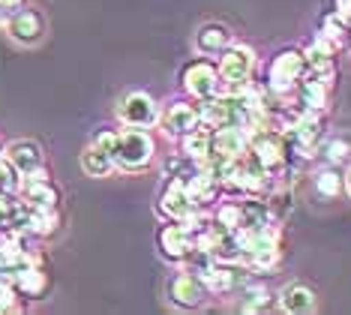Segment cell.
Returning a JSON list of instances; mask_svg holds the SVG:
<instances>
[{"label":"cell","instance_id":"6da1fadb","mask_svg":"<svg viewBox=\"0 0 351 315\" xmlns=\"http://www.w3.org/2000/svg\"><path fill=\"white\" fill-rule=\"evenodd\" d=\"M154 159V139L141 126H130L117 132V150H114V165L123 172H141Z\"/></svg>","mask_w":351,"mask_h":315},{"label":"cell","instance_id":"7a4b0ae2","mask_svg":"<svg viewBox=\"0 0 351 315\" xmlns=\"http://www.w3.org/2000/svg\"><path fill=\"white\" fill-rule=\"evenodd\" d=\"M19 198L25 201L27 207H34V210H58L60 189L49 180V172H45V168H39V172L21 177Z\"/></svg>","mask_w":351,"mask_h":315},{"label":"cell","instance_id":"3957f363","mask_svg":"<svg viewBox=\"0 0 351 315\" xmlns=\"http://www.w3.org/2000/svg\"><path fill=\"white\" fill-rule=\"evenodd\" d=\"M309 72L306 67V58H303V51H279L276 60L270 63V87H274L276 93H289L291 87L300 84V78Z\"/></svg>","mask_w":351,"mask_h":315},{"label":"cell","instance_id":"277c9868","mask_svg":"<svg viewBox=\"0 0 351 315\" xmlns=\"http://www.w3.org/2000/svg\"><path fill=\"white\" fill-rule=\"evenodd\" d=\"M250 150L267 172H274V168H279L285 163V139L279 132H274V129H267V126L255 129V132L250 135Z\"/></svg>","mask_w":351,"mask_h":315},{"label":"cell","instance_id":"5b68a950","mask_svg":"<svg viewBox=\"0 0 351 315\" xmlns=\"http://www.w3.org/2000/svg\"><path fill=\"white\" fill-rule=\"evenodd\" d=\"M255 69V54L246 45H231L222 51L219 60V78L228 84H246Z\"/></svg>","mask_w":351,"mask_h":315},{"label":"cell","instance_id":"8992f818","mask_svg":"<svg viewBox=\"0 0 351 315\" xmlns=\"http://www.w3.org/2000/svg\"><path fill=\"white\" fill-rule=\"evenodd\" d=\"M117 115H121L123 124L130 126H154L159 120V111H156V102L150 100L147 93H126L121 105H117Z\"/></svg>","mask_w":351,"mask_h":315},{"label":"cell","instance_id":"52a82bcc","mask_svg":"<svg viewBox=\"0 0 351 315\" xmlns=\"http://www.w3.org/2000/svg\"><path fill=\"white\" fill-rule=\"evenodd\" d=\"M159 253H162L169 261H186L189 253H193V234L183 222H169L159 229Z\"/></svg>","mask_w":351,"mask_h":315},{"label":"cell","instance_id":"ba28073f","mask_svg":"<svg viewBox=\"0 0 351 315\" xmlns=\"http://www.w3.org/2000/svg\"><path fill=\"white\" fill-rule=\"evenodd\" d=\"M3 156L10 159L12 168L21 177H27V174L39 172V168H45V153H43V148H39L36 141H30V139L10 141V144H6V150H3Z\"/></svg>","mask_w":351,"mask_h":315},{"label":"cell","instance_id":"9c48e42d","mask_svg":"<svg viewBox=\"0 0 351 315\" xmlns=\"http://www.w3.org/2000/svg\"><path fill=\"white\" fill-rule=\"evenodd\" d=\"M183 84L195 100H207V96L219 93V69L207 60H195L183 69Z\"/></svg>","mask_w":351,"mask_h":315},{"label":"cell","instance_id":"30bf717a","mask_svg":"<svg viewBox=\"0 0 351 315\" xmlns=\"http://www.w3.org/2000/svg\"><path fill=\"white\" fill-rule=\"evenodd\" d=\"M159 124H162L165 135H171V139H183V135H189L198 124H202V111H198V105L174 102V105L165 108V115L159 117Z\"/></svg>","mask_w":351,"mask_h":315},{"label":"cell","instance_id":"8fae6325","mask_svg":"<svg viewBox=\"0 0 351 315\" xmlns=\"http://www.w3.org/2000/svg\"><path fill=\"white\" fill-rule=\"evenodd\" d=\"M6 34L21 45H36L39 39L45 36V21L36 10H19V12L10 15V21H6Z\"/></svg>","mask_w":351,"mask_h":315},{"label":"cell","instance_id":"7c38bea8","mask_svg":"<svg viewBox=\"0 0 351 315\" xmlns=\"http://www.w3.org/2000/svg\"><path fill=\"white\" fill-rule=\"evenodd\" d=\"M159 210H162L169 220H186L193 210H198L193 205V198H189V192H186V183L178 180V177H169V183H165V189H162V196H159Z\"/></svg>","mask_w":351,"mask_h":315},{"label":"cell","instance_id":"4fadbf2b","mask_svg":"<svg viewBox=\"0 0 351 315\" xmlns=\"http://www.w3.org/2000/svg\"><path fill=\"white\" fill-rule=\"evenodd\" d=\"M169 297L174 306H183V310H195V306L204 303L207 297V285L202 282V277H189V273H180L169 282Z\"/></svg>","mask_w":351,"mask_h":315},{"label":"cell","instance_id":"5bb4252c","mask_svg":"<svg viewBox=\"0 0 351 315\" xmlns=\"http://www.w3.org/2000/svg\"><path fill=\"white\" fill-rule=\"evenodd\" d=\"M246 150H250V132H246V126H237V124L217 126V132H213V153L228 156V159H241Z\"/></svg>","mask_w":351,"mask_h":315},{"label":"cell","instance_id":"9a60e30c","mask_svg":"<svg viewBox=\"0 0 351 315\" xmlns=\"http://www.w3.org/2000/svg\"><path fill=\"white\" fill-rule=\"evenodd\" d=\"M10 279L15 282V288H19V294L25 297V301H39V297L49 294V277H45L43 264L21 268L19 273H12Z\"/></svg>","mask_w":351,"mask_h":315},{"label":"cell","instance_id":"2e32d148","mask_svg":"<svg viewBox=\"0 0 351 315\" xmlns=\"http://www.w3.org/2000/svg\"><path fill=\"white\" fill-rule=\"evenodd\" d=\"M186 192H189V198H193V205L198 210H204L207 205H213L219 196V180L213 177L207 168H198V172L186 180Z\"/></svg>","mask_w":351,"mask_h":315},{"label":"cell","instance_id":"e0dca14e","mask_svg":"<svg viewBox=\"0 0 351 315\" xmlns=\"http://www.w3.org/2000/svg\"><path fill=\"white\" fill-rule=\"evenodd\" d=\"M279 303H282L285 312L303 315V312H309L315 306V294L309 292L306 285H300V282H291V285L282 288V294H279Z\"/></svg>","mask_w":351,"mask_h":315},{"label":"cell","instance_id":"ac0fdd59","mask_svg":"<svg viewBox=\"0 0 351 315\" xmlns=\"http://www.w3.org/2000/svg\"><path fill=\"white\" fill-rule=\"evenodd\" d=\"M82 168L87 177H106L111 174V168H114V156H111L108 150H102L99 144H87L82 150Z\"/></svg>","mask_w":351,"mask_h":315},{"label":"cell","instance_id":"d6986e66","mask_svg":"<svg viewBox=\"0 0 351 315\" xmlns=\"http://www.w3.org/2000/svg\"><path fill=\"white\" fill-rule=\"evenodd\" d=\"M333 54H337V45L327 43L324 36H318L313 45L303 51V58H306V67L315 72V75H322V72H333Z\"/></svg>","mask_w":351,"mask_h":315},{"label":"cell","instance_id":"ffe728a7","mask_svg":"<svg viewBox=\"0 0 351 315\" xmlns=\"http://www.w3.org/2000/svg\"><path fill=\"white\" fill-rule=\"evenodd\" d=\"M213 153V132L210 129H193L189 135H183V156H189L193 163L202 165L207 156Z\"/></svg>","mask_w":351,"mask_h":315},{"label":"cell","instance_id":"44dd1931","mask_svg":"<svg viewBox=\"0 0 351 315\" xmlns=\"http://www.w3.org/2000/svg\"><path fill=\"white\" fill-rule=\"evenodd\" d=\"M195 45H198V51H204V54L226 51L228 48V30L222 27V24H204L195 36Z\"/></svg>","mask_w":351,"mask_h":315},{"label":"cell","instance_id":"7402d4cb","mask_svg":"<svg viewBox=\"0 0 351 315\" xmlns=\"http://www.w3.org/2000/svg\"><path fill=\"white\" fill-rule=\"evenodd\" d=\"M58 210H34L30 207V220H27V234L30 237H51L58 231Z\"/></svg>","mask_w":351,"mask_h":315},{"label":"cell","instance_id":"603a6c76","mask_svg":"<svg viewBox=\"0 0 351 315\" xmlns=\"http://www.w3.org/2000/svg\"><path fill=\"white\" fill-rule=\"evenodd\" d=\"M348 27H351V24L342 21L339 15L333 12V15H327V19L322 21V36L327 39V43H333V45L339 48V45L348 43Z\"/></svg>","mask_w":351,"mask_h":315},{"label":"cell","instance_id":"cb8c5ba5","mask_svg":"<svg viewBox=\"0 0 351 315\" xmlns=\"http://www.w3.org/2000/svg\"><path fill=\"white\" fill-rule=\"evenodd\" d=\"M342 187H346V180H342L333 168H324V172L315 174V189L322 198H337L342 192Z\"/></svg>","mask_w":351,"mask_h":315},{"label":"cell","instance_id":"d4e9b609","mask_svg":"<svg viewBox=\"0 0 351 315\" xmlns=\"http://www.w3.org/2000/svg\"><path fill=\"white\" fill-rule=\"evenodd\" d=\"M270 303H274V294H270L265 285H255V288H246L241 310L243 312H261V310H267Z\"/></svg>","mask_w":351,"mask_h":315},{"label":"cell","instance_id":"484cf974","mask_svg":"<svg viewBox=\"0 0 351 315\" xmlns=\"http://www.w3.org/2000/svg\"><path fill=\"white\" fill-rule=\"evenodd\" d=\"M21 310V294L10 277H0V312H19Z\"/></svg>","mask_w":351,"mask_h":315},{"label":"cell","instance_id":"4316f807","mask_svg":"<svg viewBox=\"0 0 351 315\" xmlns=\"http://www.w3.org/2000/svg\"><path fill=\"white\" fill-rule=\"evenodd\" d=\"M21 187V174L12 168V163L6 156H0V192L3 196H15Z\"/></svg>","mask_w":351,"mask_h":315},{"label":"cell","instance_id":"83f0119b","mask_svg":"<svg viewBox=\"0 0 351 315\" xmlns=\"http://www.w3.org/2000/svg\"><path fill=\"white\" fill-rule=\"evenodd\" d=\"M217 222L222 225V229H228V231H237V229H241V205H226V207H219Z\"/></svg>","mask_w":351,"mask_h":315},{"label":"cell","instance_id":"f1b7e54d","mask_svg":"<svg viewBox=\"0 0 351 315\" xmlns=\"http://www.w3.org/2000/svg\"><path fill=\"white\" fill-rule=\"evenodd\" d=\"M346 153H351L346 139H333V141L324 144V156L330 159V163H339V159H346Z\"/></svg>","mask_w":351,"mask_h":315},{"label":"cell","instance_id":"f546056e","mask_svg":"<svg viewBox=\"0 0 351 315\" xmlns=\"http://www.w3.org/2000/svg\"><path fill=\"white\" fill-rule=\"evenodd\" d=\"M93 144H99L102 150H108L111 156H114V150H117V132H111V129H99L97 135L90 139Z\"/></svg>","mask_w":351,"mask_h":315},{"label":"cell","instance_id":"4dcf8cb0","mask_svg":"<svg viewBox=\"0 0 351 315\" xmlns=\"http://www.w3.org/2000/svg\"><path fill=\"white\" fill-rule=\"evenodd\" d=\"M337 15L351 24V0H337Z\"/></svg>","mask_w":351,"mask_h":315},{"label":"cell","instance_id":"1f68e13d","mask_svg":"<svg viewBox=\"0 0 351 315\" xmlns=\"http://www.w3.org/2000/svg\"><path fill=\"white\" fill-rule=\"evenodd\" d=\"M10 201H12V196H3V192H0V216L6 213V207H10Z\"/></svg>","mask_w":351,"mask_h":315},{"label":"cell","instance_id":"d6a6232c","mask_svg":"<svg viewBox=\"0 0 351 315\" xmlns=\"http://www.w3.org/2000/svg\"><path fill=\"white\" fill-rule=\"evenodd\" d=\"M346 189H348V196H351V168H348V174H346Z\"/></svg>","mask_w":351,"mask_h":315},{"label":"cell","instance_id":"836d02e7","mask_svg":"<svg viewBox=\"0 0 351 315\" xmlns=\"http://www.w3.org/2000/svg\"><path fill=\"white\" fill-rule=\"evenodd\" d=\"M19 0H0V6H15Z\"/></svg>","mask_w":351,"mask_h":315},{"label":"cell","instance_id":"e575fe53","mask_svg":"<svg viewBox=\"0 0 351 315\" xmlns=\"http://www.w3.org/2000/svg\"><path fill=\"white\" fill-rule=\"evenodd\" d=\"M348 43H351V27H348Z\"/></svg>","mask_w":351,"mask_h":315},{"label":"cell","instance_id":"d590c367","mask_svg":"<svg viewBox=\"0 0 351 315\" xmlns=\"http://www.w3.org/2000/svg\"><path fill=\"white\" fill-rule=\"evenodd\" d=\"M0 156H3V148H0Z\"/></svg>","mask_w":351,"mask_h":315}]
</instances>
